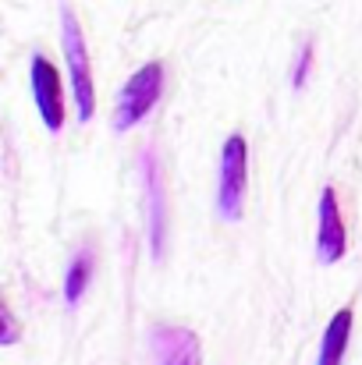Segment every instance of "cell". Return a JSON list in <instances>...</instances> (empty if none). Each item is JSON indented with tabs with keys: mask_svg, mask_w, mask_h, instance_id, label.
<instances>
[{
	"mask_svg": "<svg viewBox=\"0 0 362 365\" xmlns=\"http://www.w3.org/2000/svg\"><path fill=\"white\" fill-rule=\"evenodd\" d=\"M61 46H64V61H68V78H71V93H75V107H79V121H93L96 114V89H93V71H89V50H86V36L75 21L71 11L61 14Z\"/></svg>",
	"mask_w": 362,
	"mask_h": 365,
	"instance_id": "6da1fadb",
	"label": "cell"
},
{
	"mask_svg": "<svg viewBox=\"0 0 362 365\" xmlns=\"http://www.w3.org/2000/svg\"><path fill=\"white\" fill-rule=\"evenodd\" d=\"M245 192H248V142L245 135H228L217 174V213L224 220H241Z\"/></svg>",
	"mask_w": 362,
	"mask_h": 365,
	"instance_id": "7a4b0ae2",
	"label": "cell"
},
{
	"mask_svg": "<svg viewBox=\"0 0 362 365\" xmlns=\"http://www.w3.org/2000/svg\"><path fill=\"white\" fill-rule=\"evenodd\" d=\"M160 93H164V64H160V61H149V64H142V68L124 82V89H121L118 107H114V131L135 128V124L156 107Z\"/></svg>",
	"mask_w": 362,
	"mask_h": 365,
	"instance_id": "3957f363",
	"label": "cell"
},
{
	"mask_svg": "<svg viewBox=\"0 0 362 365\" xmlns=\"http://www.w3.org/2000/svg\"><path fill=\"white\" fill-rule=\"evenodd\" d=\"M29 86H32V100L39 107L43 124L50 131H61L64 128V86H61V71L43 53H36L29 64Z\"/></svg>",
	"mask_w": 362,
	"mask_h": 365,
	"instance_id": "277c9868",
	"label": "cell"
},
{
	"mask_svg": "<svg viewBox=\"0 0 362 365\" xmlns=\"http://www.w3.org/2000/svg\"><path fill=\"white\" fill-rule=\"evenodd\" d=\"M348 252V231L341 220V202L334 195V188L320 192V220H316V255L323 266L341 262Z\"/></svg>",
	"mask_w": 362,
	"mask_h": 365,
	"instance_id": "5b68a950",
	"label": "cell"
},
{
	"mask_svg": "<svg viewBox=\"0 0 362 365\" xmlns=\"http://www.w3.org/2000/svg\"><path fill=\"white\" fill-rule=\"evenodd\" d=\"M149 344L156 365H203V344L185 327H153Z\"/></svg>",
	"mask_w": 362,
	"mask_h": 365,
	"instance_id": "8992f818",
	"label": "cell"
},
{
	"mask_svg": "<svg viewBox=\"0 0 362 365\" xmlns=\"http://www.w3.org/2000/svg\"><path fill=\"white\" fill-rule=\"evenodd\" d=\"M139 167H142L146 206H149V245H153V255L160 259V255H164V242H167V199H164V181H160V170H156V160H153L149 149L142 153Z\"/></svg>",
	"mask_w": 362,
	"mask_h": 365,
	"instance_id": "52a82bcc",
	"label": "cell"
},
{
	"mask_svg": "<svg viewBox=\"0 0 362 365\" xmlns=\"http://www.w3.org/2000/svg\"><path fill=\"white\" fill-rule=\"evenodd\" d=\"M348 337H352V309H338L323 330V344H320V359L316 365H341L348 351Z\"/></svg>",
	"mask_w": 362,
	"mask_h": 365,
	"instance_id": "ba28073f",
	"label": "cell"
},
{
	"mask_svg": "<svg viewBox=\"0 0 362 365\" xmlns=\"http://www.w3.org/2000/svg\"><path fill=\"white\" fill-rule=\"evenodd\" d=\"M89 280H93V252L86 248V252H79V255L71 259V266H68V273H64V298H68V305H79V302H82Z\"/></svg>",
	"mask_w": 362,
	"mask_h": 365,
	"instance_id": "9c48e42d",
	"label": "cell"
},
{
	"mask_svg": "<svg viewBox=\"0 0 362 365\" xmlns=\"http://www.w3.org/2000/svg\"><path fill=\"white\" fill-rule=\"evenodd\" d=\"M309 68H313V43H302V50H298V61H295V75H291L295 89H302V86H306V78H309Z\"/></svg>",
	"mask_w": 362,
	"mask_h": 365,
	"instance_id": "30bf717a",
	"label": "cell"
},
{
	"mask_svg": "<svg viewBox=\"0 0 362 365\" xmlns=\"http://www.w3.org/2000/svg\"><path fill=\"white\" fill-rule=\"evenodd\" d=\"M4 330H0V344L4 348H11V344H18V337H21V327H18V319H14V312H11V305H4Z\"/></svg>",
	"mask_w": 362,
	"mask_h": 365,
	"instance_id": "8fae6325",
	"label": "cell"
}]
</instances>
